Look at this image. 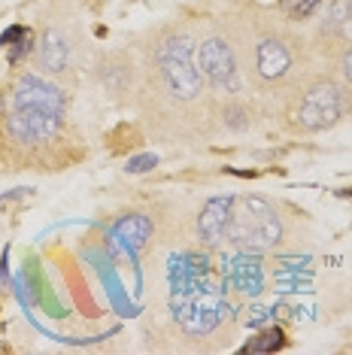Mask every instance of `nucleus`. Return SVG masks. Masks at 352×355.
Segmentation results:
<instances>
[{
  "label": "nucleus",
  "mask_w": 352,
  "mask_h": 355,
  "mask_svg": "<svg viewBox=\"0 0 352 355\" xmlns=\"http://www.w3.org/2000/svg\"><path fill=\"white\" fill-rule=\"evenodd\" d=\"M228 243L246 252H270L283 243V219L261 195H234L228 219Z\"/></svg>",
  "instance_id": "1"
},
{
  "label": "nucleus",
  "mask_w": 352,
  "mask_h": 355,
  "mask_svg": "<svg viewBox=\"0 0 352 355\" xmlns=\"http://www.w3.org/2000/svg\"><path fill=\"white\" fill-rule=\"evenodd\" d=\"M155 67L164 88L176 101H195L204 92V76L197 67V49L188 34H170L158 43Z\"/></svg>",
  "instance_id": "2"
},
{
  "label": "nucleus",
  "mask_w": 352,
  "mask_h": 355,
  "mask_svg": "<svg viewBox=\"0 0 352 355\" xmlns=\"http://www.w3.org/2000/svg\"><path fill=\"white\" fill-rule=\"evenodd\" d=\"M352 98L343 83L334 79H316V83L303 85L301 94L294 98L292 116L303 131H325V128L337 125L349 112Z\"/></svg>",
  "instance_id": "3"
},
{
  "label": "nucleus",
  "mask_w": 352,
  "mask_h": 355,
  "mask_svg": "<svg viewBox=\"0 0 352 355\" xmlns=\"http://www.w3.org/2000/svg\"><path fill=\"white\" fill-rule=\"evenodd\" d=\"M197 67H201L204 83H210L215 92L222 94H237L243 88L240 79V67H237V55L231 49L228 40L222 37H206L197 49Z\"/></svg>",
  "instance_id": "4"
},
{
  "label": "nucleus",
  "mask_w": 352,
  "mask_h": 355,
  "mask_svg": "<svg viewBox=\"0 0 352 355\" xmlns=\"http://www.w3.org/2000/svg\"><path fill=\"white\" fill-rule=\"evenodd\" d=\"M294 70V49L292 40L279 37V34H264L255 40L252 46V73L258 83L274 85L283 83Z\"/></svg>",
  "instance_id": "5"
},
{
  "label": "nucleus",
  "mask_w": 352,
  "mask_h": 355,
  "mask_svg": "<svg viewBox=\"0 0 352 355\" xmlns=\"http://www.w3.org/2000/svg\"><path fill=\"white\" fill-rule=\"evenodd\" d=\"M61 112L52 110H34V107H10L6 116V131L19 143H46L58 134Z\"/></svg>",
  "instance_id": "6"
},
{
  "label": "nucleus",
  "mask_w": 352,
  "mask_h": 355,
  "mask_svg": "<svg viewBox=\"0 0 352 355\" xmlns=\"http://www.w3.org/2000/svg\"><path fill=\"white\" fill-rule=\"evenodd\" d=\"M10 107L52 110V112H61V116H64V94H61L58 85L49 83V79L34 76V73H25L19 83H15V88H12Z\"/></svg>",
  "instance_id": "7"
},
{
  "label": "nucleus",
  "mask_w": 352,
  "mask_h": 355,
  "mask_svg": "<svg viewBox=\"0 0 352 355\" xmlns=\"http://www.w3.org/2000/svg\"><path fill=\"white\" fill-rule=\"evenodd\" d=\"M231 204H234V195L225 198H210L197 216V240L206 249H215L228 240V219H231Z\"/></svg>",
  "instance_id": "8"
},
{
  "label": "nucleus",
  "mask_w": 352,
  "mask_h": 355,
  "mask_svg": "<svg viewBox=\"0 0 352 355\" xmlns=\"http://www.w3.org/2000/svg\"><path fill=\"white\" fill-rule=\"evenodd\" d=\"M228 282L237 288L240 295H258L261 286H264V268H261V258L258 252H240L228 261Z\"/></svg>",
  "instance_id": "9"
},
{
  "label": "nucleus",
  "mask_w": 352,
  "mask_h": 355,
  "mask_svg": "<svg viewBox=\"0 0 352 355\" xmlns=\"http://www.w3.org/2000/svg\"><path fill=\"white\" fill-rule=\"evenodd\" d=\"M149 237H152V222H149V216H140V213H134V216H125V219H118L113 225V240L122 249H127L131 255H137L143 246L149 243Z\"/></svg>",
  "instance_id": "10"
},
{
  "label": "nucleus",
  "mask_w": 352,
  "mask_h": 355,
  "mask_svg": "<svg viewBox=\"0 0 352 355\" xmlns=\"http://www.w3.org/2000/svg\"><path fill=\"white\" fill-rule=\"evenodd\" d=\"M67 61H70V46L64 34L58 31H46L43 40L37 46V64L43 73H64L67 70Z\"/></svg>",
  "instance_id": "11"
},
{
  "label": "nucleus",
  "mask_w": 352,
  "mask_h": 355,
  "mask_svg": "<svg viewBox=\"0 0 352 355\" xmlns=\"http://www.w3.org/2000/svg\"><path fill=\"white\" fill-rule=\"evenodd\" d=\"M325 34L334 37H349L352 34V0H331L322 21Z\"/></svg>",
  "instance_id": "12"
},
{
  "label": "nucleus",
  "mask_w": 352,
  "mask_h": 355,
  "mask_svg": "<svg viewBox=\"0 0 352 355\" xmlns=\"http://www.w3.org/2000/svg\"><path fill=\"white\" fill-rule=\"evenodd\" d=\"M285 346V337L279 328H267L261 334H255L249 343H246V352H274V349H283Z\"/></svg>",
  "instance_id": "13"
},
{
  "label": "nucleus",
  "mask_w": 352,
  "mask_h": 355,
  "mask_svg": "<svg viewBox=\"0 0 352 355\" xmlns=\"http://www.w3.org/2000/svg\"><path fill=\"white\" fill-rule=\"evenodd\" d=\"M155 164H158V155L146 152V155H137V158L127 161V173H149Z\"/></svg>",
  "instance_id": "14"
},
{
  "label": "nucleus",
  "mask_w": 352,
  "mask_h": 355,
  "mask_svg": "<svg viewBox=\"0 0 352 355\" xmlns=\"http://www.w3.org/2000/svg\"><path fill=\"white\" fill-rule=\"evenodd\" d=\"M340 73H343V79H346V83L352 85V46L340 55Z\"/></svg>",
  "instance_id": "15"
},
{
  "label": "nucleus",
  "mask_w": 352,
  "mask_h": 355,
  "mask_svg": "<svg viewBox=\"0 0 352 355\" xmlns=\"http://www.w3.org/2000/svg\"><path fill=\"white\" fill-rule=\"evenodd\" d=\"M264 319H267V310H264V306H255L252 316H246V322H252V325H258V322H264Z\"/></svg>",
  "instance_id": "16"
},
{
  "label": "nucleus",
  "mask_w": 352,
  "mask_h": 355,
  "mask_svg": "<svg viewBox=\"0 0 352 355\" xmlns=\"http://www.w3.org/2000/svg\"><path fill=\"white\" fill-rule=\"evenodd\" d=\"M285 3H289V10H292V6H294V3H298V0H285Z\"/></svg>",
  "instance_id": "17"
}]
</instances>
